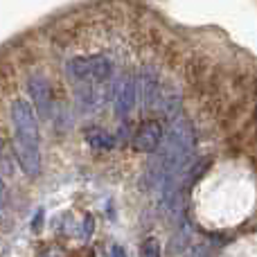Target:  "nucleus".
Wrapping results in <instances>:
<instances>
[{
	"label": "nucleus",
	"instance_id": "f257e3e1",
	"mask_svg": "<svg viewBox=\"0 0 257 257\" xmlns=\"http://www.w3.org/2000/svg\"><path fill=\"white\" fill-rule=\"evenodd\" d=\"M12 120L16 128V156L23 172L27 176L36 178L41 174V136H39V120H36L34 106L25 99H18L12 106Z\"/></svg>",
	"mask_w": 257,
	"mask_h": 257
},
{
	"label": "nucleus",
	"instance_id": "f03ea898",
	"mask_svg": "<svg viewBox=\"0 0 257 257\" xmlns=\"http://www.w3.org/2000/svg\"><path fill=\"white\" fill-rule=\"evenodd\" d=\"M68 72H70L72 79L84 81L88 86L95 84H104V81L111 77V63L104 57H77L68 63Z\"/></svg>",
	"mask_w": 257,
	"mask_h": 257
},
{
	"label": "nucleus",
	"instance_id": "7ed1b4c3",
	"mask_svg": "<svg viewBox=\"0 0 257 257\" xmlns=\"http://www.w3.org/2000/svg\"><path fill=\"white\" fill-rule=\"evenodd\" d=\"M30 95L34 99L36 108H39V115L48 120L50 111H52V99H50V88H48V81L43 77H32L30 79Z\"/></svg>",
	"mask_w": 257,
	"mask_h": 257
},
{
	"label": "nucleus",
	"instance_id": "20e7f679",
	"mask_svg": "<svg viewBox=\"0 0 257 257\" xmlns=\"http://www.w3.org/2000/svg\"><path fill=\"white\" fill-rule=\"evenodd\" d=\"M160 142V126L156 122H147L140 126V131L133 138V147L138 151H154Z\"/></svg>",
	"mask_w": 257,
	"mask_h": 257
},
{
	"label": "nucleus",
	"instance_id": "39448f33",
	"mask_svg": "<svg viewBox=\"0 0 257 257\" xmlns=\"http://www.w3.org/2000/svg\"><path fill=\"white\" fill-rule=\"evenodd\" d=\"M115 104H117V113H122V115L133 106V84L131 81L124 79L115 88Z\"/></svg>",
	"mask_w": 257,
	"mask_h": 257
},
{
	"label": "nucleus",
	"instance_id": "423d86ee",
	"mask_svg": "<svg viewBox=\"0 0 257 257\" xmlns=\"http://www.w3.org/2000/svg\"><path fill=\"white\" fill-rule=\"evenodd\" d=\"M86 140L93 147H97V149H108V147H113V138L108 136V133H104L102 128H88V131H86Z\"/></svg>",
	"mask_w": 257,
	"mask_h": 257
},
{
	"label": "nucleus",
	"instance_id": "0eeeda50",
	"mask_svg": "<svg viewBox=\"0 0 257 257\" xmlns=\"http://www.w3.org/2000/svg\"><path fill=\"white\" fill-rule=\"evenodd\" d=\"M140 257H160V246L156 239H147L140 246Z\"/></svg>",
	"mask_w": 257,
	"mask_h": 257
},
{
	"label": "nucleus",
	"instance_id": "6e6552de",
	"mask_svg": "<svg viewBox=\"0 0 257 257\" xmlns=\"http://www.w3.org/2000/svg\"><path fill=\"white\" fill-rule=\"evenodd\" d=\"M39 257H61V253H59L57 248H52V246H48V248L41 250V255H39Z\"/></svg>",
	"mask_w": 257,
	"mask_h": 257
},
{
	"label": "nucleus",
	"instance_id": "1a4fd4ad",
	"mask_svg": "<svg viewBox=\"0 0 257 257\" xmlns=\"http://www.w3.org/2000/svg\"><path fill=\"white\" fill-rule=\"evenodd\" d=\"M111 257H124V250L115 246V248H111Z\"/></svg>",
	"mask_w": 257,
	"mask_h": 257
},
{
	"label": "nucleus",
	"instance_id": "9d476101",
	"mask_svg": "<svg viewBox=\"0 0 257 257\" xmlns=\"http://www.w3.org/2000/svg\"><path fill=\"white\" fill-rule=\"evenodd\" d=\"M3 201H5V183L0 178V205H3Z\"/></svg>",
	"mask_w": 257,
	"mask_h": 257
}]
</instances>
